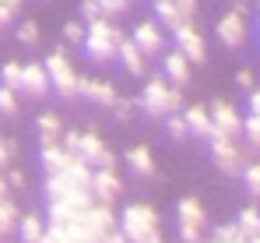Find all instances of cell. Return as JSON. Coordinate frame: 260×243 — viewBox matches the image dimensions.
<instances>
[{
	"instance_id": "obj_46",
	"label": "cell",
	"mask_w": 260,
	"mask_h": 243,
	"mask_svg": "<svg viewBox=\"0 0 260 243\" xmlns=\"http://www.w3.org/2000/svg\"><path fill=\"white\" fill-rule=\"evenodd\" d=\"M4 198H7V180L0 176V201H4Z\"/></svg>"
},
{
	"instance_id": "obj_20",
	"label": "cell",
	"mask_w": 260,
	"mask_h": 243,
	"mask_svg": "<svg viewBox=\"0 0 260 243\" xmlns=\"http://www.w3.org/2000/svg\"><path fill=\"white\" fill-rule=\"evenodd\" d=\"M162 67H166V78L173 81V85H186L190 81V60L173 49V53H166V60H162Z\"/></svg>"
},
{
	"instance_id": "obj_5",
	"label": "cell",
	"mask_w": 260,
	"mask_h": 243,
	"mask_svg": "<svg viewBox=\"0 0 260 243\" xmlns=\"http://www.w3.org/2000/svg\"><path fill=\"white\" fill-rule=\"evenodd\" d=\"M215 36L221 39L225 49H239L246 42V4H236L232 11H225L215 25Z\"/></svg>"
},
{
	"instance_id": "obj_49",
	"label": "cell",
	"mask_w": 260,
	"mask_h": 243,
	"mask_svg": "<svg viewBox=\"0 0 260 243\" xmlns=\"http://www.w3.org/2000/svg\"><path fill=\"white\" fill-rule=\"evenodd\" d=\"M257 29H260V21H257Z\"/></svg>"
},
{
	"instance_id": "obj_27",
	"label": "cell",
	"mask_w": 260,
	"mask_h": 243,
	"mask_svg": "<svg viewBox=\"0 0 260 243\" xmlns=\"http://www.w3.org/2000/svg\"><path fill=\"white\" fill-rule=\"evenodd\" d=\"M239 176H243V183H246V191H250L253 198H260V159H257V162H246Z\"/></svg>"
},
{
	"instance_id": "obj_34",
	"label": "cell",
	"mask_w": 260,
	"mask_h": 243,
	"mask_svg": "<svg viewBox=\"0 0 260 243\" xmlns=\"http://www.w3.org/2000/svg\"><path fill=\"white\" fill-rule=\"evenodd\" d=\"M18 42L36 46V42H39V25H36V21H21V25H18Z\"/></svg>"
},
{
	"instance_id": "obj_12",
	"label": "cell",
	"mask_w": 260,
	"mask_h": 243,
	"mask_svg": "<svg viewBox=\"0 0 260 243\" xmlns=\"http://www.w3.org/2000/svg\"><path fill=\"white\" fill-rule=\"evenodd\" d=\"M95 204V201H91ZM91 204H81V201H67V198H60V201H49V211H46V219H49V226H71V222H78L81 215H85Z\"/></svg>"
},
{
	"instance_id": "obj_42",
	"label": "cell",
	"mask_w": 260,
	"mask_h": 243,
	"mask_svg": "<svg viewBox=\"0 0 260 243\" xmlns=\"http://www.w3.org/2000/svg\"><path fill=\"white\" fill-rule=\"evenodd\" d=\"M7 187H25V173L21 169H11L7 173Z\"/></svg>"
},
{
	"instance_id": "obj_6",
	"label": "cell",
	"mask_w": 260,
	"mask_h": 243,
	"mask_svg": "<svg viewBox=\"0 0 260 243\" xmlns=\"http://www.w3.org/2000/svg\"><path fill=\"white\" fill-rule=\"evenodd\" d=\"M208 141H211V159H215L218 169L229 173V176H239L243 166H246V152H243L232 138H221V134H211Z\"/></svg>"
},
{
	"instance_id": "obj_43",
	"label": "cell",
	"mask_w": 260,
	"mask_h": 243,
	"mask_svg": "<svg viewBox=\"0 0 260 243\" xmlns=\"http://www.w3.org/2000/svg\"><path fill=\"white\" fill-rule=\"evenodd\" d=\"M99 243H127V236H123V233H120V226H116L113 233H106V236H102Z\"/></svg>"
},
{
	"instance_id": "obj_37",
	"label": "cell",
	"mask_w": 260,
	"mask_h": 243,
	"mask_svg": "<svg viewBox=\"0 0 260 243\" xmlns=\"http://www.w3.org/2000/svg\"><path fill=\"white\" fill-rule=\"evenodd\" d=\"M63 39L71 42V46H81V42H85V25H81V21L63 25Z\"/></svg>"
},
{
	"instance_id": "obj_13",
	"label": "cell",
	"mask_w": 260,
	"mask_h": 243,
	"mask_svg": "<svg viewBox=\"0 0 260 243\" xmlns=\"http://www.w3.org/2000/svg\"><path fill=\"white\" fill-rule=\"evenodd\" d=\"M130 42L144 53V57H151V53H162V29L155 25V21H141L137 29H134V36H130Z\"/></svg>"
},
{
	"instance_id": "obj_35",
	"label": "cell",
	"mask_w": 260,
	"mask_h": 243,
	"mask_svg": "<svg viewBox=\"0 0 260 243\" xmlns=\"http://www.w3.org/2000/svg\"><path fill=\"white\" fill-rule=\"evenodd\" d=\"M0 113H4V117H11V113H18V92H11V88H4V85H0Z\"/></svg>"
},
{
	"instance_id": "obj_29",
	"label": "cell",
	"mask_w": 260,
	"mask_h": 243,
	"mask_svg": "<svg viewBox=\"0 0 260 243\" xmlns=\"http://www.w3.org/2000/svg\"><path fill=\"white\" fill-rule=\"evenodd\" d=\"M134 106H137L134 99H123V95H116V102H113L109 110H113V117H116L120 123H130V117H134Z\"/></svg>"
},
{
	"instance_id": "obj_2",
	"label": "cell",
	"mask_w": 260,
	"mask_h": 243,
	"mask_svg": "<svg viewBox=\"0 0 260 243\" xmlns=\"http://www.w3.org/2000/svg\"><path fill=\"white\" fill-rule=\"evenodd\" d=\"M137 106L144 110V113H151V117H169V113H179V106H183V95L176 92V85L162 78H151L144 81V92L137 95Z\"/></svg>"
},
{
	"instance_id": "obj_47",
	"label": "cell",
	"mask_w": 260,
	"mask_h": 243,
	"mask_svg": "<svg viewBox=\"0 0 260 243\" xmlns=\"http://www.w3.org/2000/svg\"><path fill=\"white\" fill-rule=\"evenodd\" d=\"M232 4H243V0H232Z\"/></svg>"
},
{
	"instance_id": "obj_24",
	"label": "cell",
	"mask_w": 260,
	"mask_h": 243,
	"mask_svg": "<svg viewBox=\"0 0 260 243\" xmlns=\"http://www.w3.org/2000/svg\"><path fill=\"white\" fill-rule=\"evenodd\" d=\"M39 134H43V141H60V134H63V123H60V117L56 113H43L39 117Z\"/></svg>"
},
{
	"instance_id": "obj_4",
	"label": "cell",
	"mask_w": 260,
	"mask_h": 243,
	"mask_svg": "<svg viewBox=\"0 0 260 243\" xmlns=\"http://www.w3.org/2000/svg\"><path fill=\"white\" fill-rule=\"evenodd\" d=\"M43 67H46V78H49V88H56L63 99H78L81 78L74 74V67H71V60H67L63 49H53V53L43 60Z\"/></svg>"
},
{
	"instance_id": "obj_25",
	"label": "cell",
	"mask_w": 260,
	"mask_h": 243,
	"mask_svg": "<svg viewBox=\"0 0 260 243\" xmlns=\"http://www.w3.org/2000/svg\"><path fill=\"white\" fill-rule=\"evenodd\" d=\"M0 85L11 88V92H21V64H18V60H7V64L0 67Z\"/></svg>"
},
{
	"instance_id": "obj_16",
	"label": "cell",
	"mask_w": 260,
	"mask_h": 243,
	"mask_svg": "<svg viewBox=\"0 0 260 243\" xmlns=\"http://www.w3.org/2000/svg\"><path fill=\"white\" fill-rule=\"evenodd\" d=\"M183 120H186V130L197 134V138H211L215 134V123H211L208 106H186L183 110Z\"/></svg>"
},
{
	"instance_id": "obj_18",
	"label": "cell",
	"mask_w": 260,
	"mask_h": 243,
	"mask_svg": "<svg viewBox=\"0 0 260 243\" xmlns=\"http://www.w3.org/2000/svg\"><path fill=\"white\" fill-rule=\"evenodd\" d=\"M176 219H179V226H193V229H204V222H208L204 204L197 201V198H183L179 208H176Z\"/></svg>"
},
{
	"instance_id": "obj_15",
	"label": "cell",
	"mask_w": 260,
	"mask_h": 243,
	"mask_svg": "<svg viewBox=\"0 0 260 243\" xmlns=\"http://www.w3.org/2000/svg\"><path fill=\"white\" fill-rule=\"evenodd\" d=\"M78 95H85L88 102H95V106H113L116 102V88L109 81H95V78H81Z\"/></svg>"
},
{
	"instance_id": "obj_40",
	"label": "cell",
	"mask_w": 260,
	"mask_h": 243,
	"mask_svg": "<svg viewBox=\"0 0 260 243\" xmlns=\"http://www.w3.org/2000/svg\"><path fill=\"white\" fill-rule=\"evenodd\" d=\"M173 4H176V11H179V14H183L186 21H190V18L197 14V0H173Z\"/></svg>"
},
{
	"instance_id": "obj_44",
	"label": "cell",
	"mask_w": 260,
	"mask_h": 243,
	"mask_svg": "<svg viewBox=\"0 0 260 243\" xmlns=\"http://www.w3.org/2000/svg\"><path fill=\"white\" fill-rule=\"evenodd\" d=\"M246 99H250V113H253V117H260V88H253Z\"/></svg>"
},
{
	"instance_id": "obj_26",
	"label": "cell",
	"mask_w": 260,
	"mask_h": 243,
	"mask_svg": "<svg viewBox=\"0 0 260 243\" xmlns=\"http://www.w3.org/2000/svg\"><path fill=\"white\" fill-rule=\"evenodd\" d=\"M18 219H21V215H18V208L4 198V201H0V236L14 233V229H18Z\"/></svg>"
},
{
	"instance_id": "obj_9",
	"label": "cell",
	"mask_w": 260,
	"mask_h": 243,
	"mask_svg": "<svg viewBox=\"0 0 260 243\" xmlns=\"http://www.w3.org/2000/svg\"><path fill=\"white\" fill-rule=\"evenodd\" d=\"M173 36H176V49H179V53H183L190 64H204L208 46H204V36H201L193 25H179Z\"/></svg>"
},
{
	"instance_id": "obj_11",
	"label": "cell",
	"mask_w": 260,
	"mask_h": 243,
	"mask_svg": "<svg viewBox=\"0 0 260 243\" xmlns=\"http://www.w3.org/2000/svg\"><path fill=\"white\" fill-rule=\"evenodd\" d=\"M43 169H46V176H53V173H63V169H71L74 162H78V155H71L60 141H43Z\"/></svg>"
},
{
	"instance_id": "obj_32",
	"label": "cell",
	"mask_w": 260,
	"mask_h": 243,
	"mask_svg": "<svg viewBox=\"0 0 260 243\" xmlns=\"http://www.w3.org/2000/svg\"><path fill=\"white\" fill-rule=\"evenodd\" d=\"M39 243H74V236L67 233V226H46V233H43Z\"/></svg>"
},
{
	"instance_id": "obj_28",
	"label": "cell",
	"mask_w": 260,
	"mask_h": 243,
	"mask_svg": "<svg viewBox=\"0 0 260 243\" xmlns=\"http://www.w3.org/2000/svg\"><path fill=\"white\" fill-rule=\"evenodd\" d=\"M211 240H215V243H246V236H243V233H239V226L232 222V226H218Z\"/></svg>"
},
{
	"instance_id": "obj_33",
	"label": "cell",
	"mask_w": 260,
	"mask_h": 243,
	"mask_svg": "<svg viewBox=\"0 0 260 243\" xmlns=\"http://www.w3.org/2000/svg\"><path fill=\"white\" fill-rule=\"evenodd\" d=\"M243 134H246V141L253 145V148H260V117H243Z\"/></svg>"
},
{
	"instance_id": "obj_7",
	"label": "cell",
	"mask_w": 260,
	"mask_h": 243,
	"mask_svg": "<svg viewBox=\"0 0 260 243\" xmlns=\"http://www.w3.org/2000/svg\"><path fill=\"white\" fill-rule=\"evenodd\" d=\"M208 113H211V123H215V134L232 138V141L243 134V117H239V110H236L229 99H215V102L208 106Z\"/></svg>"
},
{
	"instance_id": "obj_14",
	"label": "cell",
	"mask_w": 260,
	"mask_h": 243,
	"mask_svg": "<svg viewBox=\"0 0 260 243\" xmlns=\"http://www.w3.org/2000/svg\"><path fill=\"white\" fill-rule=\"evenodd\" d=\"M21 92H28L32 99H43L49 92V78H46L43 64H21Z\"/></svg>"
},
{
	"instance_id": "obj_19",
	"label": "cell",
	"mask_w": 260,
	"mask_h": 243,
	"mask_svg": "<svg viewBox=\"0 0 260 243\" xmlns=\"http://www.w3.org/2000/svg\"><path fill=\"white\" fill-rule=\"evenodd\" d=\"M116 60L123 64V71H127V74H134V78H141V74H144V53H141V49H137V46H134L130 39L120 42V49H116Z\"/></svg>"
},
{
	"instance_id": "obj_22",
	"label": "cell",
	"mask_w": 260,
	"mask_h": 243,
	"mask_svg": "<svg viewBox=\"0 0 260 243\" xmlns=\"http://www.w3.org/2000/svg\"><path fill=\"white\" fill-rule=\"evenodd\" d=\"M155 11H158V21H162L166 29H173V32L179 29V25H190V21H186V18L176 11L173 0H155Z\"/></svg>"
},
{
	"instance_id": "obj_10",
	"label": "cell",
	"mask_w": 260,
	"mask_h": 243,
	"mask_svg": "<svg viewBox=\"0 0 260 243\" xmlns=\"http://www.w3.org/2000/svg\"><path fill=\"white\" fill-rule=\"evenodd\" d=\"M120 191H123V183H120L116 169H91V198L95 201L113 204L120 198Z\"/></svg>"
},
{
	"instance_id": "obj_23",
	"label": "cell",
	"mask_w": 260,
	"mask_h": 243,
	"mask_svg": "<svg viewBox=\"0 0 260 243\" xmlns=\"http://www.w3.org/2000/svg\"><path fill=\"white\" fill-rule=\"evenodd\" d=\"M236 226H239V233L246 236V240H253V236H260V208H243L239 211V219H236Z\"/></svg>"
},
{
	"instance_id": "obj_21",
	"label": "cell",
	"mask_w": 260,
	"mask_h": 243,
	"mask_svg": "<svg viewBox=\"0 0 260 243\" xmlns=\"http://www.w3.org/2000/svg\"><path fill=\"white\" fill-rule=\"evenodd\" d=\"M18 233H21V240L25 243H39L46 233V222L39 215H25V219H18Z\"/></svg>"
},
{
	"instance_id": "obj_1",
	"label": "cell",
	"mask_w": 260,
	"mask_h": 243,
	"mask_svg": "<svg viewBox=\"0 0 260 243\" xmlns=\"http://www.w3.org/2000/svg\"><path fill=\"white\" fill-rule=\"evenodd\" d=\"M120 233L127 243H162V219L151 204H127L120 215Z\"/></svg>"
},
{
	"instance_id": "obj_8",
	"label": "cell",
	"mask_w": 260,
	"mask_h": 243,
	"mask_svg": "<svg viewBox=\"0 0 260 243\" xmlns=\"http://www.w3.org/2000/svg\"><path fill=\"white\" fill-rule=\"evenodd\" d=\"M78 159L91 166V169H113V152H109V145L99 138V134H81V141H78Z\"/></svg>"
},
{
	"instance_id": "obj_36",
	"label": "cell",
	"mask_w": 260,
	"mask_h": 243,
	"mask_svg": "<svg viewBox=\"0 0 260 243\" xmlns=\"http://www.w3.org/2000/svg\"><path fill=\"white\" fill-rule=\"evenodd\" d=\"M18 11H21V0H0V29L11 25L18 18Z\"/></svg>"
},
{
	"instance_id": "obj_48",
	"label": "cell",
	"mask_w": 260,
	"mask_h": 243,
	"mask_svg": "<svg viewBox=\"0 0 260 243\" xmlns=\"http://www.w3.org/2000/svg\"><path fill=\"white\" fill-rule=\"evenodd\" d=\"M204 243H215V240H204Z\"/></svg>"
},
{
	"instance_id": "obj_17",
	"label": "cell",
	"mask_w": 260,
	"mask_h": 243,
	"mask_svg": "<svg viewBox=\"0 0 260 243\" xmlns=\"http://www.w3.org/2000/svg\"><path fill=\"white\" fill-rule=\"evenodd\" d=\"M127 166L134 176H141V180H151L155 176V155H151V148H144V145H134L127 152Z\"/></svg>"
},
{
	"instance_id": "obj_45",
	"label": "cell",
	"mask_w": 260,
	"mask_h": 243,
	"mask_svg": "<svg viewBox=\"0 0 260 243\" xmlns=\"http://www.w3.org/2000/svg\"><path fill=\"white\" fill-rule=\"evenodd\" d=\"M11 152H14V141H4V138H0V166L11 159Z\"/></svg>"
},
{
	"instance_id": "obj_30",
	"label": "cell",
	"mask_w": 260,
	"mask_h": 243,
	"mask_svg": "<svg viewBox=\"0 0 260 243\" xmlns=\"http://www.w3.org/2000/svg\"><path fill=\"white\" fill-rule=\"evenodd\" d=\"M166 130H169V138H176V141H183L190 130H186V120H183V113H169L166 117Z\"/></svg>"
},
{
	"instance_id": "obj_31",
	"label": "cell",
	"mask_w": 260,
	"mask_h": 243,
	"mask_svg": "<svg viewBox=\"0 0 260 243\" xmlns=\"http://www.w3.org/2000/svg\"><path fill=\"white\" fill-rule=\"evenodd\" d=\"M81 18H85L88 25L102 21V18H106V11H102V0H81Z\"/></svg>"
},
{
	"instance_id": "obj_38",
	"label": "cell",
	"mask_w": 260,
	"mask_h": 243,
	"mask_svg": "<svg viewBox=\"0 0 260 243\" xmlns=\"http://www.w3.org/2000/svg\"><path fill=\"white\" fill-rule=\"evenodd\" d=\"M236 85H239V88H243V92L250 95V92L257 88V78H253V71H250V67H243V71L236 74Z\"/></svg>"
},
{
	"instance_id": "obj_39",
	"label": "cell",
	"mask_w": 260,
	"mask_h": 243,
	"mask_svg": "<svg viewBox=\"0 0 260 243\" xmlns=\"http://www.w3.org/2000/svg\"><path fill=\"white\" fill-rule=\"evenodd\" d=\"M130 4H134V0H102V11H106V18H109V14H123Z\"/></svg>"
},
{
	"instance_id": "obj_41",
	"label": "cell",
	"mask_w": 260,
	"mask_h": 243,
	"mask_svg": "<svg viewBox=\"0 0 260 243\" xmlns=\"http://www.w3.org/2000/svg\"><path fill=\"white\" fill-rule=\"evenodd\" d=\"M78 141H81V134H74V130H71V134H60V145H63L71 155H78Z\"/></svg>"
},
{
	"instance_id": "obj_3",
	"label": "cell",
	"mask_w": 260,
	"mask_h": 243,
	"mask_svg": "<svg viewBox=\"0 0 260 243\" xmlns=\"http://www.w3.org/2000/svg\"><path fill=\"white\" fill-rule=\"evenodd\" d=\"M120 42H123V32L109 21V18H102V21H95V25H88L85 29V53L91 60H99V64H106V60H113L116 57V49H120Z\"/></svg>"
}]
</instances>
